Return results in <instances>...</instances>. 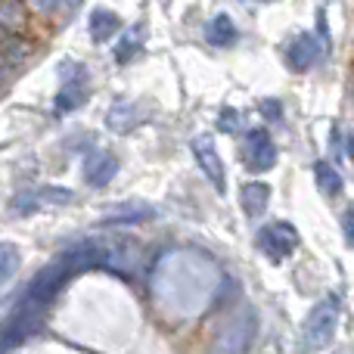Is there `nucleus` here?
<instances>
[{
	"instance_id": "1a4fd4ad",
	"label": "nucleus",
	"mask_w": 354,
	"mask_h": 354,
	"mask_svg": "<svg viewBox=\"0 0 354 354\" xmlns=\"http://www.w3.org/2000/svg\"><path fill=\"white\" fill-rule=\"evenodd\" d=\"M93 249H97V264H106V268L128 270L137 261V245L128 236H112L106 245H93Z\"/></svg>"
},
{
	"instance_id": "a211bd4d",
	"label": "nucleus",
	"mask_w": 354,
	"mask_h": 354,
	"mask_svg": "<svg viewBox=\"0 0 354 354\" xmlns=\"http://www.w3.org/2000/svg\"><path fill=\"white\" fill-rule=\"evenodd\" d=\"M22 25V6L16 0H0V28L12 31Z\"/></svg>"
},
{
	"instance_id": "6e6552de",
	"label": "nucleus",
	"mask_w": 354,
	"mask_h": 354,
	"mask_svg": "<svg viewBox=\"0 0 354 354\" xmlns=\"http://www.w3.org/2000/svg\"><path fill=\"white\" fill-rule=\"evenodd\" d=\"M193 156H196V162H199L202 174L212 180V187L218 189V193H224L227 177H224V165H221V156H218V149H214L212 137H196L193 140Z\"/></svg>"
},
{
	"instance_id": "39448f33",
	"label": "nucleus",
	"mask_w": 354,
	"mask_h": 354,
	"mask_svg": "<svg viewBox=\"0 0 354 354\" xmlns=\"http://www.w3.org/2000/svg\"><path fill=\"white\" fill-rule=\"evenodd\" d=\"M258 245L264 249V255H268L270 261H283V258H289L299 249V233H295L292 224L277 221V224H268L258 233Z\"/></svg>"
},
{
	"instance_id": "4be33fe9",
	"label": "nucleus",
	"mask_w": 354,
	"mask_h": 354,
	"mask_svg": "<svg viewBox=\"0 0 354 354\" xmlns=\"http://www.w3.org/2000/svg\"><path fill=\"white\" fill-rule=\"evenodd\" d=\"M342 227H345V239H348V245L354 249V208H348V212H345Z\"/></svg>"
},
{
	"instance_id": "20e7f679",
	"label": "nucleus",
	"mask_w": 354,
	"mask_h": 354,
	"mask_svg": "<svg viewBox=\"0 0 354 354\" xmlns=\"http://www.w3.org/2000/svg\"><path fill=\"white\" fill-rule=\"evenodd\" d=\"M75 196L66 187H35V189H22L12 199V208L19 214H35V212H47V208H59L68 205Z\"/></svg>"
},
{
	"instance_id": "9d476101",
	"label": "nucleus",
	"mask_w": 354,
	"mask_h": 354,
	"mask_svg": "<svg viewBox=\"0 0 354 354\" xmlns=\"http://www.w3.org/2000/svg\"><path fill=\"white\" fill-rule=\"evenodd\" d=\"M320 41L314 35H299L292 37V44L286 47V62L295 68V72H305V68H311L314 62L320 59Z\"/></svg>"
},
{
	"instance_id": "4468645a",
	"label": "nucleus",
	"mask_w": 354,
	"mask_h": 354,
	"mask_svg": "<svg viewBox=\"0 0 354 354\" xmlns=\"http://www.w3.org/2000/svg\"><path fill=\"white\" fill-rule=\"evenodd\" d=\"M118 28H122V22H118V16L112 10H93L91 12V37L97 44H106V41H112V37L118 35Z\"/></svg>"
},
{
	"instance_id": "ddd939ff",
	"label": "nucleus",
	"mask_w": 354,
	"mask_h": 354,
	"mask_svg": "<svg viewBox=\"0 0 354 354\" xmlns=\"http://www.w3.org/2000/svg\"><path fill=\"white\" fill-rule=\"evenodd\" d=\"M239 199H243V212L249 214V218H258V214L268 212V202H270V187L268 183H245L243 193H239Z\"/></svg>"
},
{
	"instance_id": "7ed1b4c3",
	"label": "nucleus",
	"mask_w": 354,
	"mask_h": 354,
	"mask_svg": "<svg viewBox=\"0 0 354 354\" xmlns=\"http://www.w3.org/2000/svg\"><path fill=\"white\" fill-rule=\"evenodd\" d=\"M258 333V320L252 311H239L227 320L224 326L218 330L212 342V354H245Z\"/></svg>"
},
{
	"instance_id": "9b49d317",
	"label": "nucleus",
	"mask_w": 354,
	"mask_h": 354,
	"mask_svg": "<svg viewBox=\"0 0 354 354\" xmlns=\"http://www.w3.org/2000/svg\"><path fill=\"white\" fill-rule=\"evenodd\" d=\"M153 214L156 208L149 202H122V205L106 212L103 224H140V221H149Z\"/></svg>"
},
{
	"instance_id": "423d86ee",
	"label": "nucleus",
	"mask_w": 354,
	"mask_h": 354,
	"mask_svg": "<svg viewBox=\"0 0 354 354\" xmlns=\"http://www.w3.org/2000/svg\"><path fill=\"white\" fill-rule=\"evenodd\" d=\"M243 162L252 171H270L277 165V147L268 131H249L243 140Z\"/></svg>"
},
{
	"instance_id": "f257e3e1",
	"label": "nucleus",
	"mask_w": 354,
	"mask_h": 354,
	"mask_svg": "<svg viewBox=\"0 0 354 354\" xmlns=\"http://www.w3.org/2000/svg\"><path fill=\"white\" fill-rule=\"evenodd\" d=\"M91 264H97V249H93V243L72 245V249L62 252L59 258H53V261H50L47 268L35 277V280H31L28 299L47 305V301L62 289V283H66L68 277L78 274V270H84V268H91Z\"/></svg>"
},
{
	"instance_id": "412c9836",
	"label": "nucleus",
	"mask_w": 354,
	"mask_h": 354,
	"mask_svg": "<svg viewBox=\"0 0 354 354\" xmlns=\"http://www.w3.org/2000/svg\"><path fill=\"white\" fill-rule=\"evenodd\" d=\"M221 131H227V134H233V131H239L243 128V115L239 112H233V109H224L221 112Z\"/></svg>"
},
{
	"instance_id": "dca6fc26",
	"label": "nucleus",
	"mask_w": 354,
	"mask_h": 354,
	"mask_svg": "<svg viewBox=\"0 0 354 354\" xmlns=\"http://www.w3.org/2000/svg\"><path fill=\"white\" fill-rule=\"evenodd\" d=\"M314 180H317L320 193H326V196L342 193V174H339L330 162H317V165H314Z\"/></svg>"
},
{
	"instance_id": "2eb2a0df",
	"label": "nucleus",
	"mask_w": 354,
	"mask_h": 354,
	"mask_svg": "<svg viewBox=\"0 0 354 354\" xmlns=\"http://www.w3.org/2000/svg\"><path fill=\"white\" fill-rule=\"evenodd\" d=\"M137 122H140V112H137L134 103H115L109 109V115H106V124L112 131H118V134H128Z\"/></svg>"
},
{
	"instance_id": "f3484780",
	"label": "nucleus",
	"mask_w": 354,
	"mask_h": 354,
	"mask_svg": "<svg viewBox=\"0 0 354 354\" xmlns=\"http://www.w3.org/2000/svg\"><path fill=\"white\" fill-rule=\"evenodd\" d=\"M208 41H212L214 47H230V44L236 41V25L230 22V16H214L212 22H208Z\"/></svg>"
},
{
	"instance_id": "0eeeda50",
	"label": "nucleus",
	"mask_w": 354,
	"mask_h": 354,
	"mask_svg": "<svg viewBox=\"0 0 354 354\" xmlns=\"http://www.w3.org/2000/svg\"><path fill=\"white\" fill-rule=\"evenodd\" d=\"M87 100V72L75 62L66 66V78H62V91L56 97V112H72Z\"/></svg>"
},
{
	"instance_id": "aec40b11",
	"label": "nucleus",
	"mask_w": 354,
	"mask_h": 354,
	"mask_svg": "<svg viewBox=\"0 0 354 354\" xmlns=\"http://www.w3.org/2000/svg\"><path fill=\"white\" fill-rule=\"evenodd\" d=\"M140 28H131L128 31V35H124V41L122 44H118V59H122V62H128L131 59V53H134V50H140Z\"/></svg>"
},
{
	"instance_id": "5701e85b",
	"label": "nucleus",
	"mask_w": 354,
	"mask_h": 354,
	"mask_svg": "<svg viewBox=\"0 0 354 354\" xmlns=\"http://www.w3.org/2000/svg\"><path fill=\"white\" fill-rule=\"evenodd\" d=\"M31 6H35L37 12H56L62 6V0H31Z\"/></svg>"
},
{
	"instance_id": "6ab92c4d",
	"label": "nucleus",
	"mask_w": 354,
	"mask_h": 354,
	"mask_svg": "<svg viewBox=\"0 0 354 354\" xmlns=\"http://www.w3.org/2000/svg\"><path fill=\"white\" fill-rule=\"evenodd\" d=\"M16 268H19V249L10 243H0V280H6Z\"/></svg>"
},
{
	"instance_id": "f03ea898",
	"label": "nucleus",
	"mask_w": 354,
	"mask_h": 354,
	"mask_svg": "<svg viewBox=\"0 0 354 354\" xmlns=\"http://www.w3.org/2000/svg\"><path fill=\"white\" fill-rule=\"evenodd\" d=\"M339 330V299H324L311 308L305 320V330H301V339H305L308 351H324L333 345Z\"/></svg>"
},
{
	"instance_id": "b1692460",
	"label": "nucleus",
	"mask_w": 354,
	"mask_h": 354,
	"mask_svg": "<svg viewBox=\"0 0 354 354\" xmlns=\"http://www.w3.org/2000/svg\"><path fill=\"white\" fill-rule=\"evenodd\" d=\"M336 354H348V351H336Z\"/></svg>"
},
{
	"instance_id": "f8f14e48",
	"label": "nucleus",
	"mask_w": 354,
	"mask_h": 354,
	"mask_svg": "<svg viewBox=\"0 0 354 354\" xmlns=\"http://www.w3.org/2000/svg\"><path fill=\"white\" fill-rule=\"evenodd\" d=\"M115 171H118L115 156H109V153H93L91 159H87V165H84V180L91 183V187H106V183H112Z\"/></svg>"
}]
</instances>
